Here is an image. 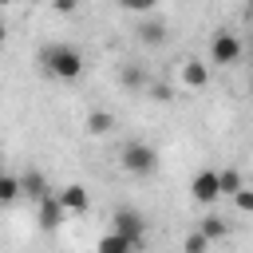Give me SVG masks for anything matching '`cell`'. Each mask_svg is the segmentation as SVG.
Returning a JSON list of instances; mask_svg holds the SVG:
<instances>
[{
	"mask_svg": "<svg viewBox=\"0 0 253 253\" xmlns=\"http://www.w3.org/2000/svg\"><path fill=\"white\" fill-rule=\"evenodd\" d=\"M40 67H43L51 79L71 83V79H79V75H83V51H79L75 43H63V40L43 43V47H40Z\"/></svg>",
	"mask_w": 253,
	"mask_h": 253,
	"instance_id": "6da1fadb",
	"label": "cell"
},
{
	"mask_svg": "<svg viewBox=\"0 0 253 253\" xmlns=\"http://www.w3.org/2000/svg\"><path fill=\"white\" fill-rule=\"evenodd\" d=\"M119 166L130 174V178H150L158 170V150L142 138H130L123 150H119Z\"/></svg>",
	"mask_w": 253,
	"mask_h": 253,
	"instance_id": "7a4b0ae2",
	"label": "cell"
},
{
	"mask_svg": "<svg viewBox=\"0 0 253 253\" xmlns=\"http://www.w3.org/2000/svg\"><path fill=\"white\" fill-rule=\"evenodd\" d=\"M241 55H245V43L237 32H229V28L213 32V40H210V63L213 67H233V63H241Z\"/></svg>",
	"mask_w": 253,
	"mask_h": 253,
	"instance_id": "3957f363",
	"label": "cell"
},
{
	"mask_svg": "<svg viewBox=\"0 0 253 253\" xmlns=\"http://www.w3.org/2000/svg\"><path fill=\"white\" fill-rule=\"evenodd\" d=\"M111 233H119L123 241H130V249H138L142 237H146V221H142L138 210H115L111 213Z\"/></svg>",
	"mask_w": 253,
	"mask_h": 253,
	"instance_id": "277c9868",
	"label": "cell"
},
{
	"mask_svg": "<svg viewBox=\"0 0 253 253\" xmlns=\"http://www.w3.org/2000/svg\"><path fill=\"white\" fill-rule=\"evenodd\" d=\"M190 198H194L198 206H213V202L221 198V174H217V170H198V174L190 178Z\"/></svg>",
	"mask_w": 253,
	"mask_h": 253,
	"instance_id": "5b68a950",
	"label": "cell"
},
{
	"mask_svg": "<svg viewBox=\"0 0 253 253\" xmlns=\"http://www.w3.org/2000/svg\"><path fill=\"white\" fill-rule=\"evenodd\" d=\"M178 83H182L186 91H202V87L210 83V59H182Z\"/></svg>",
	"mask_w": 253,
	"mask_h": 253,
	"instance_id": "8992f818",
	"label": "cell"
},
{
	"mask_svg": "<svg viewBox=\"0 0 253 253\" xmlns=\"http://www.w3.org/2000/svg\"><path fill=\"white\" fill-rule=\"evenodd\" d=\"M36 221H40V229H47V233H51V229H59V225L67 221V210H63V202H59L55 194H51L47 202H40V206H36Z\"/></svg>",
	"mask_w": 253,
	"mask_h": 253,
	"instance_id": "52a82bcc",
	"label": "cell"
},
{
	"mask_svg": "<svg viewBox=\"0 0 253 253\" xmlns=\"http://www.w3.org/2000/svg\"><path fill=\"white\" fill-rule=\"evenodd\" d=\"M20 182H24V194H28V198H32L36 206L51 198V186H47L43 170H36V166H32V170H24V174H20Z\"/></svg>",
	"mask_w": 253,
	"mask_h": 253,
	"instance_id": "ba28073f",
	"label": "cell"
},
{
	"mask_svg": "<svg viewBox=\"0 0 253 253\" xmlns=\"http://www.w3.org/2000/svg\"><path fill=\"white\" fill-rule=\"evenodd\" d=\"M138 40H142L146 47H162V43H166V20L150 12V16L138 24Z\"/></svg>",
	"mask_w": 253,
	"mask_h": 253,
	"instance_id": "9c48e42d",
	"label": "cell"
},
{
	"mask_svg": "<svg viewBox=\"0 0 253 253\" xmlns=\"http://www.w3.org/2000/svg\"><path fill=\"white\" fill-rule=\"evenodd\" d=\"M55 198L63 202V210H67V213H87V206H91V198H87V186H79V182L63 186Z\"/></svg>",
	"mask_w": 253,
	"mask_h": 253,
	"instance_id": "30bf717a",
	"label": "cell"
},
{
	"mask_svg": "<svg viewBox=\"0 0 253 253\" xmlns=\"http://www.w3.org/2000/svg\"><path fill=\"white\" fill-rule=\"evenodd\" d=\"M217 174H221V198H237V194L249 186V182H245V174H241L237 166H221Z\"/></svg>",
	"mask_w": 253,
	"mask_h": 253,
	"instance_id": "8fae6325",
	"label": "cell"
},
{
	"mask_svg": "<svg viewBox=\"0 0 253 253\" xmlns=\"http://www.w3.org/2000/svg\"><path fill=\"white\" fill-rule=\"evenodd\" d=\"M198 229H202L210 241H225V237H229V221H225L221 213H206V217L198 221Z\"/></svg>",
	"mask_w": 253,
	"mask_h": 253,
	"instance_id": "7c38bea8",
	"label": "cell"
},
{
	"mask_svg": "<svg viewBox=\"0 0 253 253\" xmlns=\"http://www.w3.org/2000/svg\"><path fill=\"white\" fill-rule=\"evenodd\" d=\"M111 130H115V115H111V111H91V115H87V134L103 138V134H111Z\"/></svg>",
	"mask_w": 253,
	"mask_h": 253,
	"instance_id": "4fadbf2b",
	"label": "cell"
},
{
	"mask_svg": "<svg viewBox=\"0 0 253 253\" xmlns=\"http://www.w3.org/2000/svg\"><path fill=\"white\" fill-rule=\"evenodd\" d=\"M119 83H123L126 91H142V87H146V71H142L138 63H126V67L119 71Z\"/></svg>",
	"mask_w": 253,
	"mask_h": 253,
	"instance_id": "5bb4252c",
	"label": "cell"
},
{
	"mask_svg": "<svg viewBox=\"0 0 253 253\" xmlns=\"http://www.w3.org/2000/svg\"><path fill=\"white\" fill-rule=\"evenodd\" d=\"M95 253H134V249H130V241H123L119 233H111V229H107V233L99 237V245H95Z\"/></svg>",
	"mask_w": 253,
	"mask_h": 253,
	"instance_id": "9a60e30c",
	"label": "cell"
},
{
	"mask_svg": "<svg viewBox=\"0 0 253 253\" xmlns=\"http://www.w3.org/2000/svg\"><path fill=\"white\" fill-rule=\"evenodd\" d=\"M210 245H213V241H210L202 229H190V233L182 237V253H210Z\"/></svg>",
	"mask_w": 253,
	"mask_h": 253,
	"instance_id": "2e32d148",
	"label": "cell"
},
{
	"mask_svg": "<svg viewBox=\"0 0 253 253\" xmlns=\"http://www.w3.org/2000/svg\"><path fill=\"white\" fill-rule=\"evenodd\" d=\"M20 194H24L20 174H4V178H0V202H16Z\"/></svg>",
	"mask_w": 253,
	"mask_h": 253,
	"instance_id": "e0dca14e",
	"label": "cell"
},
{
	"mask_svg": "<svg viewBox=\"0 0 253 253\" xmlns=\"http://www.w3.org/2000/svg\"><path fill=\"white\" fill-rule=\"evenodd\" d=\"M150 99L170 103V99H174V87H170V83H150Z\"/></svg>",
	"mask_w": 253,
	"mask_h": 253,
	"instance_id": "ac0fdd59",
	"label": "cell"
},
{
	"mask_svg": "<svg viewBox=\"0 0 253 253\" xmlns=\"http://www.w3.org/2000/svg\"><path fill=\"white\" fill-rule=\"evenodd\" d=\"M233 206H237L241 213H253V186H245V190L233 198Z\"/></svg>",
	"mask_w": 253,
	"mask_h": 253,
	"instance_id": "d6986e66",
	"label": "cell"
},
{
	"mask_svg": "<svg viewBox=\"0 0 253 253\" xmlns=\"http://www.w3.org/2000/svg\"><path fill=\"white\" fill-rule=\"evenodd\" d=\"M51 12H55V16H71V12H75V4H71V0H55V4H51Z\"/></svg>",
	"mask_w": 253,
	"mask_h": 253,
	"instance_id": "ffe728a7",
	"label": "cell"
},
{
	"mask_svg": "<svg viewBox=\"0 0 253 253\" xmlns=\"http://www.w3.org/2000/svg\"><path fill=\"white\" fill-rule=\"evenodd\" d=\"M249 91H253V75H249Z\"/></svg>",
	"mask_w": 253,
	"mask_h": 253,
	"instance_id": "44dd1931",
	"label": "cell"
},
{
	"mask_svg": "<svg viewBox=\"0 0 253 253\" xmlns=\"http://www.w3.org/2000/svg\"><path fill=\"white\" fill-rule=\"evenodd\" d=\"M249 12H253V8H249Z\"/></svg>",
	"mask_w": 253,
	"mask_h": 253,
	"instance_id": "7402d4cb",
	"label": "cell"
}]
</instances>
